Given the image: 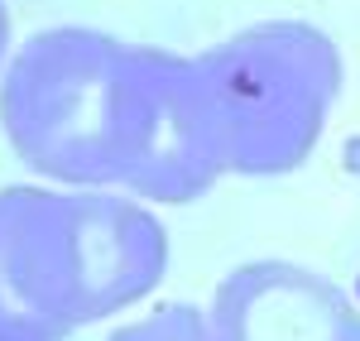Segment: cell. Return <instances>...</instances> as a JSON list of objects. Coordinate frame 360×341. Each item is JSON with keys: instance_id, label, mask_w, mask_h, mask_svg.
Masks as SVG:
<instances>
[{"instance_id": "cell-1", "label": "cell", "mask_w": 360, "mask_h": 341, "mask_svg": "<svg viewBox=\"0 0 360 341\" xmlns=\"http://www.w3.org/2000/svg\"><path fill=\"white\" fill-rule=\"evenodd\" d=\"M0 193L29 303L63 337L125 313L164 284L173 245L164 221L139 198L101 188Z\"/></svg>"}, {"instance_id": "cell-2", "label": "cell", "mask_w": 360, "mask_h": 341, "mask_svg": "<svg viewBox=\"0 0 360 341\" xmlns=\"http://www.w3.org/2000/svg\"><path fill=\"white\" fill-rule=\"evenodd\" d=\"M197 58L226 173L283 178L317 149L341 96V49L307 20H259Z\"/></svg>"}, {"instance_id": "cell-3", "label": "cell", "mask_w": 360, "mask_h": 341, "mask_svg": "<svg viewBox=\"0 0 360 341\" xmlns=\"http://www.w3.org/2000/svg\"><path fill=\"white\" fill-rule=\"evenodd\" d=\"M125 39L91 25L29 34L0 72V130L29 173L63 188H111Z\"/></svg>"}, {"instance_id": "cell-4", "label": "cell", "mask_w": 360, "mask_h": 341, "mask_svg": "<svg viewBox=\"0 0 360 341\" xmlns=\"http://www.w3.org/2000/svg\"><path fill=\"white\" fill-rule=\"evenodd\" d=\"M226 178V144L193 53L130 49L120 120H115V178L139 202L183 207L207 198Z\"/></svg>"}, {"instance_id": "cell-5", "label": "cell", "mask_w": 360, "mask_h": 341, "mask_svg": "<svg viewBox=\"0 0 360 341\" xmlns=\"http://www.w3.org/2000/svg\"><path fill=\"white\" fill-rule=\"evenodd\" d=\"M212 327L221 341H360L351 293L293 259H250L212 293Z\"/></svg>"}, {"instance_id": "cell-6", "label": "cell", "mask_w": 360, "mask_h": 341, "mask_svg": "<svg viewBox=\"0 0 360 341\" xmlns=\"http://www.w3.org/2000/svg\"><path fill=\"white\" fill-rule=\"evenodd\" d=\"M0 341H68L53 322L34 313L25 293V274L15 264V240H10V212L0 193Z\"/></svg>"}, {"instance_id": "cell-7", "label": "cell", "mask_w": 360, "mask_h": 341, "mask_svg": "<svg viewBox=\"0 0 360 341\" xmlns=\"http://www.w3.org/2000/svg\"><path fill=\"white\" fill-rule=\"evenodd\" d=\"M106 341H221V337H217L212 317L202 308H193V303H164L154 313L115 327Z\"/></svg>"}, {"instance_id": "cell-8", "label": "cell", "mask_w": 360, "mask_h": 341, "mask_svg": "<svg viewBox=\"0 0 360 341\" xmlns=\"http://www.w3.org/2000/svg\"><path fill=\"white\" fill-rule=\"evenodd\" d=\"M10 44H15V20H10V5L0 0V72L10 63Z\"/></svg>"}, {"instance_id": "cell-9", "label": "cell", "mask_w": 360, "mask_h": 341, "mask_svg": "<svg viewBox=\"0 0 360 341\" xmlns=\"http://www.w3.org/2000/svg\"><path fill=\"white\" fill-rule=\"evenodd\" d=\"M341 159H346V169H351V173L360 178V135H351V140H346V149H341Z\"/></svg>"}]
</instances>
